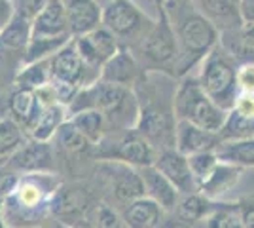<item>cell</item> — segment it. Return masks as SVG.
<instances>
[{"instance_id": "1", "label": "cell", "mask_w": 254, "mask_h": 228, "mask_svg": "<svg viewBox=\"0 0 254 228\" xmlns=\"http://www.w3.org/2000/svg\"><path fill=\"white\" fill-rule=\"evenodd\" d=\"M61 181L52 171L21 175L17 186L2 200L6 228H38L53 211Z\"/></svg>"}, {"instance_id": "2", "label": "cell", "mask_w": 254, "mask_h": 228, "mask_svg": "<svg viewBox=\"0 0 254 228\" xmlns=\"http://www.w3.org/2000/svg\"><path fill=\"white\" fill-rule=\"evenodd\" d=\"M85 109L101 110L112 130H135L140 114L138 99L129 87L105 80H97L91 86L82 87L68 107V116Z\"/></svg>"}, {"instance_id": "3", "label": "cell", "mask_w": 254, "mask_h": 228, "mask_svg": "<svg viewBox=\"0 0 254 228\" xmlns=\"http://www.w3.org/2000/svg\"><path fill=\"white\" fill-rule=\"evenodd\" d=\"M175 120H186L209 131H218L224 128L230 110L216 105L201 87L199 80H184L173 95Z\"/></svg>"}, {"instance_id": "4", "label": "cell", "mask_w": 254, "mask_h": 228, "mask_svg": "<svg viewBox=\"0 0 254 228\" xmlns=\"http://www.w3.org/2000/svg\"><path fill=\"white\" fill-rule=\"evenodd\" d=\"M199 84L205 93L222 109L232 110L237 101V71L233 69L228 55L220 50H211L203 61Z\"/></svg>"}, {"instance_id": "5", "label": "cell", "mask_w": 254, "mask_h": 228, "mask_svg": "<svg viewBox=\"0 0 254 228\" xmlns=\"http://www.w3.org/2000/svg\"><path fill=\"white\" fill-rule=\"evenodd\" d=\"M93 154L101 160L122 162L138 169V167L154 165L158 152L154 151L152 143L144 135H140L137 130H126V133L114 143H108L105 137L99 145H95Z\"/></svg>"}, {"instance_id": "6", "label": "cell", "mask_w": 254, "mask_h": 228, "mask_svg": "<svg viewBox=\"0 0 254 228\" xmlns=\"http://www.w3.org/2000/svg\"><path fill=\"white\" fill-rule=\"evenodd\" d=\"M103 27L124 40H144L154 21L131 0H110L103 6Z\"/></svg>"}, {"instance_id": "7", "label": "cell", "mask_w": 254, "mask_h": 228, "mask_svg": "<svg viewBox=\"0 0 254 228\" xmlns=\"http://www.w3.org/2000/svg\"><path fill=\"white\" fill-rule=\"evenodd\" d=\"M50 69H52L53 80L66 82L78 87L91 86L93 82L101 80V71H95L85 63L76 48L74 38L50 57Z\"/></svg>"}, {"instance_id": "8", "label": "cell", "mask_w": 254, "mask_h": 228, "mask_svg": "<svg viewBox=\"0 0 254 228\" xmlns=\"http://www.w3.org/2000/svg\"><path fill=\"white\" fill-rule=\"evenodd\" d=\"M216 38L218 33L211 19L197 13L184 17L179 25V40L182 42L184 55H193V57L207 55L216 44Z\"/></svg>"}, {"instance_id": "9", "label": "cell", "mask_w": 254, "mask_h": 228, "mask_svg": "<svg viewBox=\"0 0 254 228\" xmlns=\"http://www.w3.org/2000/svg\"><path fill=\"white\" fill-rule=\"evenodd\" d=\"M142 54L156 65H167L179 54L177 34L163 8H159V19L154 23L152 31L142 40Z\"/></svg>"}, {"instance_id": "10", "label": "cell", "mask_w": 254, "mask_h": 228, "mask_svg": "<svg viewBox=\"0 0 254 228\" xmlns=\"http://www.w3.org/2000/svg\"><path fill=\"white\" fill-rule=\"evenodd\" d=\"M74 44L85 63L95 71H101L106 61L120 50L118 36L103 25L89 33L74 36Z\"/></svg>"}, {"instance_id": "11", "label": "cell", "mask_w": 254, "mask_h": 228, "mask_svg": "<svg viewBox=\"0 0 254 228\" xmlns=\"http://www.w3.org/2000/svg\"><path fill=\"white\" fill-rule=\"evenodd\" d=\"M6 165L19 171L21 175L27 173H48L53 169V149L50 141H38L29 137L17 151L6 160Z\"/></svg>"}, {"instance_id": "12", "label": "cell", "mask_w": 254, "mask_h": 228, "mask_svg": "<svg viewBox=\"0 0 254 228\" xmlns=\"http://www.w3.org/2000/svg\"><path fill=\"white\" fill-rule=\"evenodd\" d=\"M154 165L179 188L180 194H191V192L199 190V185H197L195 177L191 173L188 156L182 154L179 149L169 147V149L158 151Z\"/></svg>"}, {"instance_id": "13", "label": "cell", "mask_w": 254, "mask_h": 228, "mask_svg": "<svg viewBox=\"0 0 254 228\" xmlns=\"http://www.w3.org/2000/svg\"><path fill=\"white\" fill-rule=\"evenodd\" d=\"M220 145H222L220 133L199 128V126L186 122V120H177L175 149H179L182 154L190 156V154H195V152L218 151Z\"/></svg>"}, {"instance_id": "14", "label": "cell", "mask_w": 254, "mask_h": 228, "mask_svg": "<svg viewBox=\"0 0 254 228\" xmlns=\"http://www.w3.org/2000/svg\"><path fill=\"white\" fill-rule=\"evenodd\" d=\"M68 29L72 36H80L103 25V6L97 0H63Z\"/></svg>"}, {"instance_id": "15", "label": "cell", "mask_w": 254, "mask_h": 228, "mask_svg": "<svg viewBox=\"0 0 254 228\" xmlns=\"http://www.w3.org/2000/svg\"><path fill=\"white\" fill-rule=\"evenodd\" d=\"M138 171H140L142 183H144V194L152 198L156 204H159L165 211H175L179 206L180 196H182L179 188L173 185L156 165L138 167Z\"/></svg>"}, {"instance_id": "16", "label": "cell", "mask_w": 254, "mask_h": 228, "mask_svg": "<svg viewBox=\"0 0 254 228\" xmlns=\"http://www.w3.org/2000/svg\"><path fill=\"white\" fill-rule=\"evenodd\" d=\"M8 110L11 118L15 120L25 131H31L34 124L40 120L44 107L38 99L36 89L27 87H13L10 99H8Z\"/></svg>"}, {"instance_id": "17", "label": "cell", "mask_w": 254, "mask_h": 228, "mask_svg": "<svg viewBox=\"0 0 254 228\" xmlns=\"http://www.w3.org/2000/svg\"><path fill=\"white\" fill-rule=\"evenodd\" d=\"M32 36H72L63 0H52L32 19Z\"/></svg>"}, {"instance_id": "18", "label": "cell", "mask_w": 254, "mask_h": 228, "mask_svg": "<svg viewBox=\"0 0 254 228\" xmlns=\"http://www.w3.org/2000/svg\"><path fill=\"white\" fill-rule=\"evenodd\" d=\"M138 76L137 59L127 48H120L101 69V80L129 87Z\"/></svg>"}, {"instance_id": "19", "label": "cell", "mask_w": 254, "mask_h": 228, "mask_svg": "<svg viewBox=\"0 0 254 228\" xmlns=\"http://www.w3.org/2000/svg\"><path fill=\"white\" fill-rule=\"evenodd\" d=\"M165 209L156 204L148 196H140L137 200L126 204L122 217L129 228H158L163 219Z\"/></svg>"}, {"instance_id": "20", "label": "cell", "mask_w": 254, "mask_h": 228, "mask_svg": "<svg viewBox=\"0 0 254 228\" xmlns=\"http://www.w3.org/2000/svg\"><path fill=\"white\" fill-rule=\"evenodd\" d=\"M112 192L118 200L126 206L129 202L137 200L144 194V183L140 171L133 165H127L122 162H114L112 169Z\"/></svg>"}, {"instance_id": "21", "label": "cell", "mask_w": 254, "mask_h": 228, "mask_svg": "<svg viewBox=\"0 0 254 228\" xmlns=\"http://www.w3.org/2000/svg\"><path fill=\"white\" fill-rule=\"evenodd\" d=\"M241 173H243V165L241 163L220 160L216 169L199 185V192H203L211 200L212 198H220V196L226 194L228 190H232L233 186L237 185V181L241 179Z\"/></svg>"}, {"instance_id": "22", "label": "cell", "mask_w": 254, "mask_h": 228, "mask_svg": "<svg viewBox=\"0 0 254 228\" xmlns=\"http://www.w3.org/2000/svg\"><path fill=\"white\" fill-rule=\"evenodd\" d=\"M32 36V19L25 17L15 11L11 19L2 31H0V54H15L27 50Z\"/></svg>"}, {"instance_id": "23", "label": "cell", "mask_w": 254, "mask_h": 228, "mask_svg": "<svg viewBox=\"0 0 254 228\" xmlns=\"http://www.w3.org/2000/svg\"><path fill=\"white\" fill-rule=\"evenodd\" d=\"M68 122H70L93 147L105 139L106 131H108L106 116L101 110H95V109L78 110V112L68 116Z\"/></svg>"}, {"instance_id": "24", "label": "cell", "mask_w": 254, "mask_h": 228, "mask_svg": "<svg viewBox=\"0 0 254 228\" xmlns=\"http://www.w3.org/2000/svg\"><path fill=\"white\" fill-rule=\"evenodd\" d=\"M203 11L214 23H222L226 29H237L243 21L241 0H201Z\"/></svg>"}, {"instance_id": "25", "label": "cell", "mask_w": 254, "mask_h": 228, "mask_svg": "<svg viewBox=\"0 0 254 228\" xmlns=\"http://www.w3.org/2000/svg\"><path fill=\"white\" fill-rule=\"evenodd\" d=\"M216 207L211 202V198L203 192H191V194H182L177 206V215L182 223H197L201 219H207Z\"/></svg>"}, {"instance_id": "26", "label": "cell", "mask_w": 254, "mask_h": 228, "mask_svg": "<svg viewBox=\"0 0 254 228\" xmlns=\"http://www.w3.org/2000/svg\"><path fill=\"white\" fill-rule=\"evenodd\" d=\"M68 120V109L64 105H52L44 109L40 120L34 124V128L29 131V137L38 139V141H52L59 128Z\"/></svg>"}, {"instance_id": "27", "label": "cell", "mask_w": 254, "mask_h": 228, "mask_svg": "<svg viewBox=\"0 0 254 228\" xmlns=\"http://www.w3.org/2000/svg\"><path fill=\"white\" fill-rule=\"evenodd\" d=\"M53 80L50 59H40L32 63H23V67L17 71L13 78L15 87H27V89H40L42 86L50 84Z\"/></svg>"}, {"instance_id": "28", "label": "cell", "mask_w": 254, "mask_h": 228, "mask_svg": "<svg viewBox=\"0 0 254 228\" xmlns=\"http://www.w3.org/2000/svg\"><path fill=\"white\" fill-rule=\"evenodd\" d=\"M74 36H31V42L23 54V63H32L40 59H50L57 54L64 44H68Z\"/></svg>"}, {"instance_id": "29", "label": "cell", "mask_w": 254, "mask_h": 228, "mask_svg": "<svg viewBox=\"0 0 254 228\" xmlns=\"http://www.w3.org/2000/svg\"><path fill=\"white\" fill-rule=\"evenodd\" d=\"M25 141V130L15 120L0 118V158L8 160Z\"/></svg>"}, {"instance_id": "30", "label": "cell", "mask_w": 254, "mask_h": 228, "mask_svg": "<svg viewBox=\"0 0 254 228\" xmlns=\"http://www.w3.org/2000/svg\"><path fill=\"white\" fill-rule=\"evenodd\" d=\"M188 162H190L191 173L195 177L197 185H201L203 181L216 169V165L220 163V156H218V151L195 152V154L188 156Z\"/></svg>"}, {"instance_id": "31", "label": "cell", "mask_w": 254, "mask_h": 228, "mask_svg": "<svg viewBox=\"0 0 254 228\" xmlns=\"http://www.w3.org/2000/svg\"><path fill=\"white\" fill-rule=\"evenodd\" d=\"M207 228H245L241 207L220 206L207 217Z\"/></svg>"}, {"instance_id": "32", "label": "cell", "mask_w": 254, "mask_h": 228, "mask_svg": "<svg viewBox=\"0 0 254 228\" xmlns=\"http://www.w3.org/2000/svg\"><path fill=\"white\" fill-rule=\"evenodd\" d=\"M53 139L59 143L63 149L72 151V152H84V151H87L89 147H93V145L87 141L84 135L76 130L68 120L64 122L61 128H59V131L55 133V137H53Z\"/></svg>"}, {"instance_id": "33", "label": "cell", "mask_w": 254, "mask_h": 228, "mask_svg": "<svg viewBox=\"0 0 254 228\" xmlns=\"http://www.w3.org/2000/svg\"><path fill=\"white\" fill-rule=\"evenodd\" d=\"M95 228H129L122 215H118L114 209L101 206L97 209V225Z\"/></svg>"}, {"instance_id": "34", "label": "cell", "mask_w": 254, "mask_h": 228, "mask_svg": "<svg viewBox=\"0 0 254 228\" xmlns=\"http://www.w3.org/2000/svg\"><path fill=\"white\" fill-rule=\"evenodd\" d=\"M19 179H21L19 171L11 169L10 165H6V163L0 165V202L13 192V188L19 183Z\"/></svg>"}, {"instance_id": "35", "label": "cell", "mask_w": 254, "mask_h": 228, "mask_svg": "<svg viewBox=\"0 0 254 228\" xmlns=\"http://www.w3.org/2000/svg\"><path fill=\"white\" fill-rule=\"evenodd\" d=\"M50 2L52 0H13L15 11L25 15V17H29V19H34Z\"/></svg>"}, {"instance_id": "36", "label": "cell", "mask_w": 254, "mask_h": 228, "mask_svg": "<svg viewBox=\"0 0 254 228\" xmlns=\"http://www.w3.org/2000/svg\"><path fill=\"white\" fill-rule=\"evenodd\" d=\"M237 84L241 91L254 93V63H245L237 71Z\"/></svg>"}, {"instance_id": "37", "label": "cell", "mask_w": 254, "mask_h": 228, "mask_svg": "<svg viewBox=\"0 0 254 228\" xmlns=\"http://www.w3.org/2000/svg\"><path fill=\"white\" fill-rule=\"evenodd\" d=\"M232 110H235L237 114H241L245 118H254V93H247L243 91L237 101H235V107Z\"/></svg>"}, {"instance_id": "38", "label": "cell", "mask_w": 254, "mask_h": 228, "mask_svg": "<svg viewBox=\"0 0 254 228\" xmlns=\"http://www.w3.org/2000/svg\"><path fill=\"white\" fill-rule=\"evenodd\" d=\"M13 15H15L13 0H0V31L13 19Z\"/></svg>"}, {"instance_id": "39", "label": "cell", "mask_w": 254, "mask_h": 228, "mask_svg": "<svg viewBox=\"0 0 254 228\" xmlns=\"http://www.w3.org/2000/svg\"><path fill=\"white\" fill-rule=\"evenodd\" d=\"M241 15L243 21L254 25V0H241Z\"/></svg>"}, {"instance_id": "40", "label": "cell", "mask_w": 254, "mask_h": 228, "mask_svg": "<svg viewBox=\"0 0 254 228\" xmlns=\"http://www.w3.org/2000/svg\"><path fill=\"white\" fill-rule=\"evenodd\" d=\"M241 217L245 228H254V206H241Z\"/></svg>"}, {"instance_id": "41", "label": "cell", "mask_w": 254, "mask_h": 228, "mask_svg": "<svg viewBox=\"0 0 254 228\" xmlns=\"http://www.w3.org/2000/svg\"><path fill=\"white\" fill-rule=\"evenodd\" d=\"M38 228H64V227H63V223H50V225L44 223L42 227H38Z\"/></svg>"}, {"instance_id": "42", "label": "cell", "mask_w": 254, "mask_h": 228, "mask_svg": "<svg viewBox=\"0 0 254 228\" xmlns=\"http://www.w3.org/2000/svg\"><path fill=\"white\" fill-rule=\"evenodd\" d=\"M0 228H6V225H4V219H2V202H0Z\"/></svg>"}, {"instance_id": "43", "label": "cell", "mask_w": 254, "mask_h": 228, "mask_svg": "<svg viewBox=\"0 0 254 228\" xmlns=\"http://www.w3.org/2000/svg\"><path fill=\"white\" fill-rule=\"evenodd\" d=\"M97 2H101V4H106V2H110V0H97Z\"/></svg>"}, {"instance_id": "44", "label": "cell", "mask_w": 254, "mask_h": 228, "mask_svg": "<svg viewBox=\"0 0 254 228\" xmlns=\"http://www.w3.org/2000/svg\"><path fill=\"white\" fill-rule=\"evenodd\" d=\"M4 163H6V160H4V158H0V165H4Z\"/></svg>"}, {"instance_id": "45", "label": "cell", "mask_w": 254, "mask_h": 228, "mask_svg": "<svg viewBox=\"0 0 254 228\" xmlns=\"http://www.w3.org/2000/svg\"><path fill=\"white\" fill-rule=\"evenodd\" d=\"M74 228H84V227H74Z\"/></svg>"}]
</instances>
